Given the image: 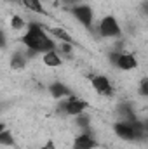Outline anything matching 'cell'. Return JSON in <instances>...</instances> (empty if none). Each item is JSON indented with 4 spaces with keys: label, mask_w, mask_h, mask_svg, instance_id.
<instances>
[{
    "label": "cell",
    "mask_w": 148,
    "mask_h": 149,
    "mask_svg": "<svg viewBox=\"0 0 148 149\" xmlns=\"http://www.w3.org/2000/svg\"><path fill=\"white\" fill-rule=\"evenodd\" d=\"M19 42L25 49L35 52L38 56H44L45 52H51V50L58 49V43L54 42L52 35H49L47 30L38 23H28V28L21 35Z\"/></svg>",
    "instance_id": "1"
},
{
    "label": "cell",
    "mask_w": 148,
    "mask_h": 149,
    "mask_svg": "<svg viewBox=\"0 0 148 149\" xmlns=\"http://www.w3.org/2000/svg\"><path fill=\"white\" fill-rule=\"evenodd\" d=\"M89 108V102L78 95L72 94L70 97H65L61 101H58L56 104V113L63 114V116H78L82 113H85V109Z\"/></svg>",
    "instance_id": "2"
},
{
    "label": "cell",
    "mask_w": 148,
    "mask_h": 149,
    "mask_svg": "<svg viewBox=\"0 0 148 149\" xmlns=\"http://www.w3.org/2000/svg\"><path fill=\"white\" fill-rule=\"evenodd\" d=\"M68 12L73 16V19L80 26H84L85 30H92V26H94V10H92L91 5L82 2L78 5L68 7Z\"/></svg>",
    "instance_id": "3"
},
{
    "label": "cell",
    "mask_w": 148,
    "mask_h": 149,
    "mask_svg": "<svg viewBox=\"0 0 148 149\" xmlns=\"http://www.w3.org/2000/svg\"><path fill=\"white\" fill-rule=\"evenodd\" d=\"M98 33L101 38L118 40V38H122V26L115 16H105L98 24Z\"/></svg>",
    "instance_id": "4"
},
{
    "label": "cell",
    "mask_w": 148,
    "mask_h": 149,
    "mask_svg": "<svg viewBox=\"0 0 148 149\" xmlns=\"http://www.w3.org/2000/svg\"><path fill=\"white\" fill-rule=\"evenodd\" d=\"M113 134H115L120 141H125V142H138V137H136V130H134L132 121H124V120L115 121V123H113Z\"/></svg>",
    "instance_id": "5"
},
{
    "label": "cell",
    "mask_w": 148,
    "mask_h": 149,
    "mask_svg": "<svg viewBox=\"0 0 148 149\" xmlns=\"http://www.w3.org/2000/svg\"><path fill=\"white\" fill-rule=\"evenodd\" d=\"M91 85L94 88V92L98 95H103V97H111L113 95V85H111L110 78L106 74H92L91 76Z\"/></svg>",
    "instance_id": "6"
},
{
    "label": "cell",
    "mask_w": 148,
    "mask_h": 149,
    "mask_svg": "<svg viewBox=\"0 0 148 149\" xmlns=\"http://www.w3.org/2000/svg\"><path fill=\"white\" fill-rule=\"evenodd\" d=\"M138 59H136V56L132 54V52H125V50H122L118 56H117V61H115V66L120 70V71H132V70H136L138 68Z\"/></svg>",
    "instance_id": "7"
},
{
    "label": "cell",
    "mask_w": 148,
    "mask_h": 149,
    "mask_svg": "<svg viewBox=\"0 0 148 149\" xmlns=\"http://www.w3.org/2000/svg\"><path fill=\"white\" fill-rule=\"evenodd\" d=\"M98 141L92 135V132H82L78 134L72 142V149H96Z\"/></svg>",
    "instance_id": "8"
},
{
    "label": "cell",
    "mask_w": 148,
    "mask_h": 149,
    "mask_svg": "<svg viewBox=\"0 0 148 149\" xmlns=\"http://www.w3.org/2000/svg\"><path fill=\"white\" fill-rule=\"evenodd\" d=\"M47 90H49L51 97H52V99H56V101H61V99H65V97H70V95L73 94L66 83H63V81H58V80H56V81H52V83L47 87Z\"/></svg>",
    "instance_id": "9"
},
{
    "label": "cell",
    "mask_w": 148,
    "mask_h": 149,
    "mask_svg": "<svg viewBox=\"0 0 148 149\" xmlns=\"http://www.w3.org/2000/svg\"><path fill=\"white\" fill-rule=\"evenodd\" d=\"M117 116L120 118V120H124V121H134V120H138V114L134 111V108H132V104L131 102H118L117 104Z\"/></svg>",
    "instance_id": "10"
},
{
    "label": "cell",
    "mask_w": 148,
    "mask_h": 149,
    "mask_svg": "<svg viewBox=\"0 0 148 149\" xmlns=\"http://www.w3.org/2000/svg\"><path fill=\"white\" fill-rule=\"evenodd\" d=\"M28 56H26V52H25V49L23 50H14L12 52V56H11V68L14 70V71H19V70H25L26 68V64H28Z\"/></svg>",
    "instance_id": "11"
},
{
    "label": "cell",
    "mask_w": 148,
    "mask_h": 149,
    "mask_svg": "<svg viewBox=\"0 0 148 149\" xmlns=\"http://www.w3.org/2000/svg\"><path fill=\"white\" fill-rule=\"evenodd\" d=\"M42 63L47 66V68H59L63 64V56L56 50H51V52H45L42 56Z\"/></svg>",
    "instance_id": "12"
},
{
    "label": "cell",
    "mask_w": 148,
    "mask_h": 149,
    "mask_svg": "<svg viewBox=\"0 0 148 149\" xmlns=\"http://www.w3.org/2000/svg\"><path fill=\"white\" fill-rule=\"evenodd\" d=\"M21 5H23L26 10L33 12V14H38V16H47V12H45V7H44L42 0H21Z\"/></svg>",
    "instance_id": "13"
},
{
    "label": "cell",
    "mask_w": 148,
    "mask_h": 149,
    "mask_svg": "<svg viewBox=\"0 0 148 149\" xmlns=\"http://www.w3.org/2000/svg\"><path fill=\"white\" fill-rule=\"evenodd\" d=\"M49 33L52 35V38H56V40H59V42H65V43H73V38H72V35H70L65 28L54 26V28H51V30H49Z\"/></svg>",
    "instance_id": "14"
},
{
    "label": "cell",
    "mask_w": 148,
    "mask_h": 149,
    "mask_svg": "<svg viewBox=\"0 0 148 149\" xmlns=\"http://www.w3.org/2000/svg\"><path fill=\"white\" fill-rule=\"evenodd\" d=\"M75 125L82 130V132H92L91 130V116L87 113H82L78 116H75Z\"/></svg>",
    "instance_id": "15"
},
{
    "label": "cell",
    "mask_w": 148,
    "mask_h": 149,
    "mask_svg": "<svg viewBox=\"0 0 148 149\" xmlns=\"http://www.w3.org/2000/svg\"><path fill=\"white\" fill-rule=\"evenodd\" d=\"M0 144L5 148L14 146V135L11 134V130L5 128V125H2V130H0Z\"/></svg>",
    "instance_id": "16"
},
{
    "label": "cell",
    "mask_w": 148,
    "mask_h": 149,
    "mask_svg": "<svg viewBox=\"0 0 148 149\" xmlns=\"http://www.w3.org/2000/svg\"><path fill=\"white\" fill-rule=\"evenodd\" d=\"M11 28H12L14 31H19V30H26L28 26H26V21H25L21 16L14 14V16L11 17Z\"/></svg>",
    "instance_id": "17"
},
{
    "label": "cell",
    "mask_w": 148,
    "mask_h": 149,
    "mask_svg": "<svg viewBox=\"0 0 148 149\" xmlns=\"http://www.w3.org/2000/svg\"><path fill=\"white\" fill-rule=\"evenodd\" d=\"M138 94H140L143 99H148V76H145V78H141V80H140Z\"/></svg>",
    "instance_id": "18"
},
{
    "label": "cell",
    "mask_w": 148,
    "mask_h": 149,
    "mask_svg": "<svg viewBox=\"0 0 148 149\" xmlns=\"http://www.w3.org/2000/svg\"><path fill=\"white\" fill-rule=\"evenodd\" d=\"M140 12H141L145 17H148V0L141 2V5H140Z\"/></svg>",
    "instance_id": "19"
},
{
    "label": "cell",
    "mask_w": 148,
    "mask_h": 149,
    "mask_svg": "<svg viewBox=\"0 0 148 149\" xmlns=\"http://www.w3.org/2000/svg\"><path fill=\"white\" fill-rule=\"evenodd\" d=\"M65 5H68V7H73V5H78V3H82L80 0H61Z\"/></svg>",
    "instance_id": "20"
},
{
    "label": "cell",
    "mask_w": 148,
    "mask_h": 149,
    "mask_svg": "<svg viewBox=\"0 0 148 149\" xmlns=\"http://www.w3.org/2000/svg\"><path fill=\"white\" fill-rule=\"evenodd\" d=\"M38 149H56V144H54L52 141H49V142H45L42 148H38Z\"/></svg>",
    "instance_id": "21"
},
{
    "label": "cell",
    "mask_w": 148,
    "mask_h": 149,
    "mask_svg": "<svg viewBox=\"0 0 148 149\" xmlns=\"http://www.w3.org/2000/svg\"><path fill=\"white\" fill-rule=\"evenodd\" d=\"M143 125H145V128H147V132H148V118H145V120H143Z\"/></svg>",
    "instance_id": "22"
}]
</instances>
